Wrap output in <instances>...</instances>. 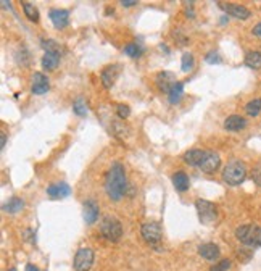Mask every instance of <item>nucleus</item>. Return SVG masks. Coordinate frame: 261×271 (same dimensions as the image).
Segmentation results:
<instances>
[{
  "mask_svg": "<svg viewBox=\"0 0 261 271\" xmlns=\"http://www.w3.org/2000/svg\"><path fill=\"white\" fill-rule=\"evenodd\" d=\"M173 186L176 187V190H179V192H185V190L190 187L189 176L184 171H176L173 174Z\"/></svg>",
  "mask_w": 261,
  "mask_h": 271,
  "instance_id": "6ab92c4d",
  "label": "nucleus"
},
{
  "mask_svg": "<svg viewBox=\"0 0 261 271\" xmlns=\"http://www.w3.org/2000/svg\"><path fill=\"white\" fill-rule=\"evenodd\" d=\"M252 33H253V36H257V37L261 39V23H258L257 26H253Z\"/></svg>",
  "mask_w": 261,
  "mask_h": 271,
  "instance_id": "72a5a7b5",
  "label": "nucleus"
},
{
  "mask_svg": "<svg viewBox=\"0 0 261 271\" xmlns=\"http://www.w3.org/2000/svg\"><path fill=\"white\" fill-rule=\"evenodd\" d=\"M73 110H74V113L79 115V117H86L87 115V103H86V100H84V97H78L76 100H74Z\"/></svg>",
  "mask_w": 261,
  "mask_h": 271,
  "instance_id": "bb28decb",
  "label": "nucleus"
},
{
  "mask_svg": "<svg viewBox=\"0 0 261 271\" xmlns=\"http://www.w3.org/2000/svg\"><path fill=\"white\" fill-rule=\"evenodd\" d=\"M140 234H142V237L145 242L148 244H158L160 240H162V226L157 221H150V223H144L142 228H140Z\"/></svg>",
  "mask_w": 261,
  "mask_h": 271,
  "instance_id": "0eeeda50",
  "label": "nucleus"
},
{
  "mask_svg": "<svg viewBox=\"0 0 261 271\" xmlns=\"http://www.w3.org/2000/svg\"><path fill=\"white\" fill-rule=\"evenodd\" d=\"M26 271H41V270H39L37 267H34V265L29 263V265H26Z\"/></svg>",
  "mask_w": 261,
  "mask_h": 271,
  "instance_id": "e433bc0d",
  "label": "nucleus"
},
{
  "mask_svg": "<svg viewBox=\"0 0 261 271\" xmlns=\"http://www.w3.org/2000/svg\"><path fill=\"white\" fill-rule=\"evenodd\" d=\"M21 5H23V12H24V15H26V17H28L29 19H31V21L37 23L39 18H41V15H39L37 8L34 7L33 3H29V2H23Z\"/></svg>",
  "mask_w": 261,
  "mask_h": 271,
  "instance_id": "393cba45",
  "label": "nucleus"
},
{
  "mask_svg": "<svg viewBox=\"0 0 261 271\" xmlns=\"http://www.w3.org/2000/svg\"><path fill=\"white\" fill-rule=\"evenodd\" d=\"M185 13H187V17H190V18H194L195 15H194V10H192V7H189L187 10H185Z\"/></svg>",
  "mask_w": 261,
  "mask_h": 271,
  "instance_id": "4c0bfd02",
  "label": "nucleus"
},
{
  "mask_svg": "<svg viewBox=\"0 0 261 271\" xmlns=\"http://www.w3.org/2000/svg\"><path fill=\"white\" fill-rule=\"evenodd\" d=\"M155 83H157L160 90H163V92L168 94L178 81H176V76L171 71H160L157 74V78H155Z\"/></svg>",
  "mask_w": 261,
  "mask_h": 271,
  "instance_id": "ddd939ff",
  "label": "nucleus"
},
{
  "mask_svg": "<svg viewBox=\"0 0 261 271\" xmlns=\"http://www.w3.org/2000/svg\"><path fill=\"white\" fill-rule=\"evenodd\" d=\"M94 250L89 247H82L79 249L76 255H74V262L73 267L76 271H89L94 265Z\"/></svg>",
  "mask_w": 261,
  "mask_h": 271,
  "instance_id": "423d86ee",
  "label": "nucleus"
},
{
  "mask_svg": "<svg viewBox=\"0 0 261 271\" xmlns=\"http://www.w3.org/2000/svg\"><path fill=\"white\" fill-rule=\"evenodd\" d=\"M182 71H190L194 68V55L192 53H184L182 55V63H180Z\"/></svg>",
  "mask_w": 261,
  "mask_h": 271,
  "instance_id": "c85d7f7f",
  "label": "nucleus"
},
{
  "mask_svg": "<svg viewBox=\"0 0 261 271\" xmlns=\"http://www.w3.org/2000/svg\"><path fill=\"white\" fill-rule=\"evenodd\" d=\"M235 237L240 244L248 249L261 247V226L257 224H242L235 229Z\"/></svg>",
  "mask_w": 261,
  "mask_h": 271,
  "instance_id": "f03ea898",
  "label": "nucleus"
},
{
  "mask_svg": "<svg viewBox=\"0 0 261 271\" xmlns=\"http://www.w3.org/2000/svg\"><path fill=\"white\" fill-rule=\"evenodd\" d=\"M182 94H184V83L178 81L174 84V86L171 87V90L168 92V100L169 103H179L180 99H182Z\"/></svg>",
  "mask_w": 261,
  "mask_h": 271,
  "instance_id": "4be33fe9",
  "label": "nucleus"
},
{
  "mask_svg": "<svg viewBox=\"0 0 261 271\" xmlns=\"http://www.w3.org/2000/svg\"><path fill=\"white\" fill-rule=\"evenodd\" d=\"M195 207H197L200 221L203 224H212L218 220V207L214 203L208 202V200L198 199L195 202Z\"/></svg>",
  "mask_w": 261,
  "mask_h": 271,
  "instance_id": "39448f33",
  "label": "nucleus"
},
{
  "mask_svg": "<svg viewBox=\"0 0 261 271\" xmlns=\"http://www.w3.org/2000/svg\"><path fill=\"white\" fill-rule=\"evenodd\" d=\"M230 267H232V262L224 258V260H221V262H218L216 265H213V267L210 268V271H229Z\"/></svg>",
  "mask_w": 261,
  "mask_h": 271,
  "instance_id": "c756f323",
  "label": "nucleus"
},
{
  "mask_svg": "<svg viewBox=\"0 0 261 271\" xmlns=\"http://www.w3.org/2000/svg\"><path fill=\"white\" fill-rule=\"evenodd\" d=\"M8 271H16V270H15V268H10Z\"/></svg>",
  "mask_w": 261,
  "mask_h": 271,
  "instance_id": "58836bf2",
  "label": "nucleus"
},
{
  "mask_svg": "<svg viewBox=\"0 0 261 271\" xmlns=\"http://www.w3.org/2000/svg\"><path fill=\"white\" fill-rule=\"evenodd\" d=\"M100 234L107 240H110V242H118L123 237V224L116 218L107 217L100 223Z\"/></svg>",
  "mask_w": 261,
  "mask_h": 271,
  "instance_id": "20e7f679",
  "label": "nucleus"
},
{
  "mask_svg": "<svg viewBox=\"0 0 261 271\" xmlns=\"http://www.w3.org/2000/svg\"><path fill=\"white\" fill-rule=\"evenodd\" d=\"M252 178L255 181V184H257L258 187H261V165L260 167H255L252 169Z\"/></svg>",
  "mask_w": 261,
  "mask_h": 271,
  "instance_id": "2f4dec72",
  "label": "nucleus"
},
{
  "mask_svg": "<svg viewBox=\"0 0 261 271\" xmlns=\"http://www.w3.org/2000/svg\"><path fill=\"white\" fill-rule=\"evenodd\" d=\"M49 18H50V21H52V24L57 29H63V28H66L69 24V12H68V10L53 8V10H50Z\"/></svg>",
  "mask_w": 261,
  "mask_h": 271,
  "instance_id": "9d476101",
  "label": "nucleus"
},
{
  "mask_svg": "<svg viewBox=\"0 0 261 271\" xmlns=\"http://www.w3.org/2000/svg\"><path fill=\"white\" fill-rule=\"evenodd\" d=\"M31 90H33V94H36V95L47 94L49 90H50V81H49V78L45 76V74H42V73H34Z\"/></svg>",
  "mask_w": 261,
  "mask_h": 271,
  "instance_id": "9b49d317",
  "label": "nucleus"
},
{
  "mask_svg": "<svg viewBox=\"0 0 261 271\" xmlns=\"http://www.w3.org/2000/svg\"><path fill=\"white\" fill-rule=\"evenodd\" d=\"M247 128V119L240 115H230L224 119V129L228 131H242Z\"/></svg>",
  "mask_w": 261,
  "mask_h": 271,
  "instance_id": "f3484780",
  "label": "nucleus"
},
{
  "mask_svg": "<svg viewBox=\"0 0 261 271\" xmlns=\"http://www.w3.org/2000/svg\"><path fill=\"white\" fill-rule=\"evenodd\" d=\"M245 178H247V168H245L244 162H240V160H230L223 169V179L229 186L242 184Z\"/></svg>",
  "mask_w": 261,
  "mask_h": 271,
  "instance_id": "7ed1b4c3",
  "label": "nucleus"
},
{
  "mask_svg": "<svg viewBox=\"0 0 261 271\" xmlns=\"http://www.w3.org/2000/svg\"><path fill=\"white\" fill-rule=\"evenodd\" d=\"M245 113L248 115V117H258L261 113V99H253L250 100V102L245 105Z\"/></svg>",
  "mask_w": 261,
  "mask_h": 271,
  "instance_id": "b1692460",
  "label": "nucleus"
},
{
  "mask_svg": "<svg viewBox=\"0 0 261 271\" xmlns=\"http://www.w3.org/2000/svg\"><path fill=\"white\" fill-rule=\"evenodd\" d=\"M123 52L126 55H129L130 58H139L140 55L144 53V47H142V45H139V44L130 42V44H128L126 47L123 49Z\"/></svg>",
  "mask_w": 261,
  "mask_h": 271,
  "instance_id": "a878e982",
  "label": "nucleus"
},
{
  "mask_svg": "<svg viewBox=\"0 0 261 271\" xmlns=\"http://www.w3.org/2000/svg\"><path fill=\"white\" fill-rule=\"evenodd\" d=\"M116 113H118V117L121 119H126L130 115V108L128 107V105H124V103H118L116 105Z\"/></svg>",
  "mask_w": 261,
  "mask_h": 271,
  "instance_id": "7c9ffc66",
  "label": "nucleus"
},
{
  "mask_svg": "<svg viewBox=\"0 0 261 271\" xmlns=\"http://www.w3.org/2000/svg\"><path fill=\"white\" fill-rule=\"evenodd\" d=\"M221 167V158L216 152H213V150H205V155H203V160L202 163H200V169H202L203 173L207 174H212L214 173L216 169Z\"/></svg>",
  "mask_w": 261,
  "mask_h": 271,
  "instance_id": "6e6552de",
  "label": "nucleus"
},
{
  "mask_svg": "<svg viewBox=\"0 0 261 271\" xmlns=\"http://www.w3.org/2000/svg\"><path fill=\"white\" fill-rule=\"evenodd\" d=\"M71 194V187L66 183H53L47 187V195L52 199H65Z\"/></svg>",
  "mask_w": 261,
  "mask_h": 271,
  "instance_id": "2eb2a0df",
  "label": "nucleus"
},
{
  "mask_svg": "<svg viewBox=\"0 0 261 271\" xmlns=\"http://www.w3.org/2000/svg\"><path fill=\"white\" fill-rule=\"evenodd\" d=\"M205 60H207V63H221V58L219 55L216 52H210L207 53V57H205Z\"/></svg>",
  "mask_w": 261,
  "mask_h": 271,
  "instance_id": "473e14b6",
  "label": "nucleus"
},
{
  "mask_svg": "<svg viewBox=\"0 0 261 271\" xmlns=\"http://www.w3.org/2000/svg\"><path fill=\"white\" fill-rule=\"evenodd\" d=\"M129 187L130 186L128 184L126 169L119 162L113 163L112 168L108 169L107 176H105V192L113 202H119L123 195H126Z\"/></svg>",
  "mask_w": 261,
  "mask_h": 271,
  "instance_id": "f257e3e1",
  "label": "nucleus"
},
{
  "mask_svg": "<svg viewBox=\"0 0 261 271\" xmlns=\"http://www.w3.org/2000/svg\"><path fill=\"white\" fill-rule=\"evenodd\" d=\"M221 8L224 10L226 13L230 15V17L237 18V19H248L252 17V12L244 7V5H237V3H221Z\"/></svg>",
  "mask_w": 261,
  "mask_h": 271,
  "instance_id": "1a4fd4ad",
  "label": "nucleus"
},
{
  "mask_svg": "<svg viewBox=\"0 0 261 271\" xmlns=\"http://www.w3.org/2000/svg\"><path fill=\"white\" fill-rule=\"evenodd\" d=\"M60 53H52V52H45L42 57V68L47 69V71H52L60 65Z\"/></svg>",
  "mask_w": 261,
  "mask_h": 271,
  "instance_id": "aec40b11",
  "label": "nucleus"
},
{
  "mask_svg": "<svg viewBox=\"0 0 261 271\" xmlns=\"http://www.w3.org/2000/svg\"><path fill=\"white\" fill-rule=\"evenodd\" d=\"M5 144H7V134H5L3 131L0 133V147H5Z\"/></svg>",
  "mask_w": 261,
  "mask_h": 271,
  "instance_id": "c9c22d12",
  "label": "nucleus"
},
{
  "mask_svg": "<svg viewBox=\"0 0 261 271\" xmlns=\"http://www.w3.org/2000/svg\"><path fill=\"white\" fill-rule=\"evenodd\" d=\"M119 69H121V67L119 65H110V67L103 68L102 74H100V78H102V83L105 87H112L114 81H116L118 74H119Z\"/></svg>",
  "mask_w": 261,
  "mask_h": 271,
  "instance_id": "dca6fc26",
  "label": "nucleus"
},
{
  "mask_svg": "<svg viewBox=\"0 0 261 271\" xmlns=\"http://www.w3.org/2000/svg\"><path fill=\"white\" fill-rule=\"evenodd\" d=\"M41 44H42V47H44L45 52H52V53H60V55H62V47H60V45L55 41H52V39H47V41L44 39Z\"/></svg>",
  "mask_w": 261,
  "mask_h": 271,
  "instance_id": "cd10ccee",
  "label": "nucleus"
},
{
  "mask_svg": "<svg viewBox=\"0 0 261 271\" xmlns=\"http://www.w3.org/2000/svg\"><path fill=\"white\" fill-rule=\"evenodd\" d=\"M121 5H123V7L129 8V7H134V5H137V2H135V0H123Z\"/></svg>",
  "mask_w": 261,
  "mask_h": 271,
  "instance_id": "f704fd0d",
  "label": "nucleus"
},
{
  "mask_svg": "<svg viewBox=\"0 0 261 271\" xmlns=\"http://www.w3.org/2000/svg\"><path fill=\"white\" fill-rule=\"evenodd\" d=\"M203 155H205V150L192 149V150H187V152L182 155V160L189 167H200V163H202V160H203Z\"/></svg>",
  "mask_w": 261,
  "mask_h": 271,
  "instance_id": "a211bd4d",
  "label": "nucleus"
},
{
  "mask_svg": "<svg viewBox=\"0 0 261 271\" xmlns=\"http://www.w3.org/2000/svg\"><path fill=\"white\" fill-rule=\"evenodd\" d=\"M244 62L248 68L260 69L261 68V52L260 50H252V52H248L247 55H245Z\"/></svg>",
  "mask_w": 261,
  "mask_h": 271,
  "instance_id": "412c9836",
  "label": "nucleus"
},
{
  "mask_svg": "<svg viewBox=\"0 0 261 271\" xmlns=\"http://www.w3.org/2000/svg\"><path fill=\"white\" fill-rule=\"evenodd\" d=\"M82 213H84V221L87 224H94L97 221L98 218V213H100V208L97 202H95L94 199H89L84 202V207H82Z\"/></svg>",
  "mask_w": 261,
  "mask_h": 271,
  "instance_id": "f8f14e48",
  "label": "nucleus"
},
{
  "mask_svg": "<svg viewBox=\"0 0 261 271\" xmlns=\"http://www.w3.org/2000/svg\"><path fill=\"white\" fill-rule=\"evenodd\" d=\"M23 207H24L23 199H19V197H12L7 203L3 205V210H5V212H8V213L15 215V213L21 212Z\"/></svg>",
  "mask_w": 261,
  "mask_h": 271,
  "instance_id": "5701e85b",
  "label": "nucleus"
},
{
  "mask_svg": "<svg viewBox=\"0 0 261 271\" xmlns=\"http://www.w3.org/2000/svg\"><path fill=\"white\" fill-rule=\"evenodd\" d=\"M198 254H200V257L205 258V260H208V262H214V260L219 258L221 250H219V247L216 244L207 242V244L198 245Z\"/></svg>",
  "mask_w": 261,
  "mask_h": 271,
  "instance_id": "4468645a",
  "label": "nucleus"
}]
</instances>
